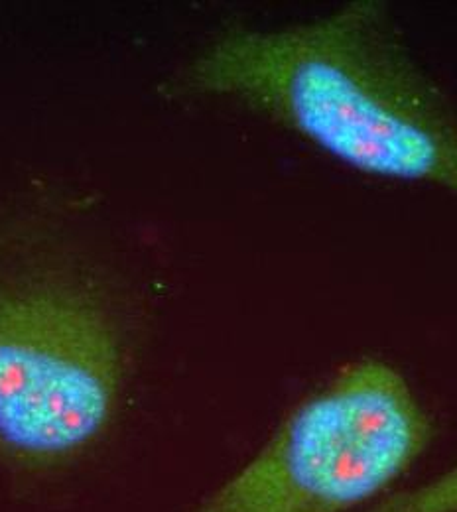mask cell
Wrapping results in <instances>:
<instances>
[{
  "label": "cell",
  "instance_id": "7a4b0ae2",
  "mask_svg": "<svg viewBox=\"0 0 457 512\" xmlns=\"http://www.w3.org/2000/svg\"><path fill=\"white\" fill-rule=\"evenodd\" d=\"M391 363L363 357L296 404L261 451L192 512H353L383 499L432 442Z\"/></svg>",
  "mask_w": 457,
  "mask_h": 512
},
{
  "label": "cell",
  "instance_id": "277c9868",
  "mask_svg": "<svg viewBox=\"0 0 457 512\" xmlns=\"http://www.w3.org/2000/svg\"><path fill=\"white\" fill-rule=\"evenodd\" d=\"M363 512H457V463L428 483L385 497Z\"/></svg>",
  "mask_w": 457,
  "mask_h": 512
},
{
  "label": "cell",
  "instance_id": "6da1fadb",
  "mask_svg": "<svg viewBox=\"0 0 457 512\" xmlns=\"http://www.w3.org/2000/svg\"><path fill=\"white\" fill-rule=\"evenodd\" d=\"M178 91L235 97L351 170L457 195L456 103L379 2L278 30L233 28L188 65Z\"/></svg>",
  "mask_w": 457,
  "mask_h": 512
},
{
  "label": "cell",
  "instance_id": "3957f363",
  "mask_svg": "<svg viewBox=\"0 0 457 512\" xmlns=\"http://www.w3.org/2000/svg\"><path fill=\"white\" fill-rule=\"evenodd\" d=\"M119 345L103 312L58 286L0 288V444L58 461L107 426L119 392Z\"/></svg>",
  "mask_w": 457,
  "mask_h": 512
}]
</instances>
